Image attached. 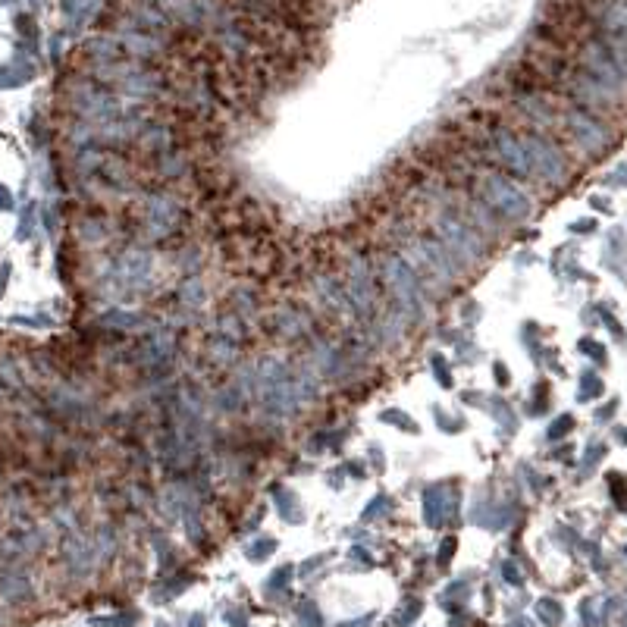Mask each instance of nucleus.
<instances>
[{
	"label": "nucleus",
	"instance_id": "obj_1",
	"mask_svg": "<svg viewBox=\"0 0 627 627\" xmlns=\"http://www.w3.org/2000/svg\"><path fill=\"white\" fill-rule=\"evenodd\" d=\"M565 120H568V126H571V132H574L577 142H584L590 151H596V148L606 145V129H602L590 113H584V110H568Z\"/></svg>",
	"mask_w": 627,
	"mask_h": 627
},
{
	"label": "nucleus",
	"instance_id": "obj_2",
	"mask_svg": "<svg viewBox=\"0 0 627 627\" xmlns=\"http://www.w3.org/2000/svg\"><path fill=\"white\" fill-rule=\"evenodd\" d=\"M439 229H443V239L452 245V251H455V254H461L464 261L474 258V254H477V245H474V229H471V226H464L461 220L446 217L443 223H439Z\"/></svg>",
	"mask_w": 627,
	"mask_h": 627
},
{
	"label": "nucleus",
	"instance_id": "obj_3",
	"mask_svg": "<svg viewBox=\"0 0 627 627\" xmlns=\"http://www.w3.org/2000/svg\"><path fill=\"white\" fill-rule=\"evenodd\" d=\"M486 195H490L493 204H499V211H508V214H515V217H524L527 214V201L515 189H508L502 179H486Z\"/></svg>",
	"mask_w": 627,
	"mask_h": 627
}]
</instances>
